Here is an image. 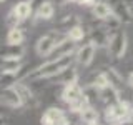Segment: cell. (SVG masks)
Segmentation results:
<instances>
[{"instance_id":"1","label":"cell","mask_w":133,"mask_h":125,"mask_svg":"<svg viewBox=\"0 0 133 125\" xmlns=\"http://www.w3.org/2000/svg\"><path fill=\"white\" fill-rule=\"evenodd\" d=\"M73 55H65L60 58H50L48 62H45L43 65L37 67L33 72L28 73V80H33V78H53L55 75H58L62 70H65L66 67L73 65Z\"/></svg>"},{"instance_id":"2","label":"cell","mask_w":133,"mask_h":125,"mask_svg":"<svg viewBox=\"0 0 133 125\" xmlns=\"http://www.w3.org/2000/svg\"><path fill=\"white\" fill-rule=\"evenodd\" d=\"M131 112L133 105L127 102V100H120L118 103L113 105H107L105 108V118L108 123H116V125H123L131 120Z\"/></svg>"},{"instance_id":"3","label":"cell","mask_w":133,"mask_h":125,"mask_svg":"<svg viewBox=\"0 0 133 125\" xmlns=\"http://www.w3.org/2000/svg\"><path fill=\"white\" fill-rule=\"evenodd\" d=\"M127 47H128V37L125 30H116L113 32V35L110 37V43H108V52L113 58H123L127 53Z\"/></svg>"},{"instance_id":"4","label":"cell","mask_w":133,"mask_h":125,"mask_svg":"<svg viewBox=\"0 0 133 125\" xmlns=\"http://www.w3.org/2000/svg\"><path fill=\"white\" fill-rule=\"evenodd\" d=\"M42 125H72V122L62 108L48 107L42 115Z\"/></svg>"},{"instance_id":"5","label":"cell","mask_w":133,"mask_h":125,"mask_svg":"<svg viewBox=\"0 0 133 125\" xmlns=\"http://www.w3.org/2000/svg\"><path fill=\"white\" fill-rule=\"evenodd\" d=\"M111 7V12L120 17L123 23H133V10L128 3V0H108Z\"/></svg>"},{"instance_id":"6","label":"cell","mask_w":133,"mask_h":125,"mask_svg":"<svg viewBox=\"0 0 133 125\" xmlns=\"http://www.w3.org/2000/svg\"><path fill=\"white\" fill-rule=\"evenodd\" d=\"M2 105H5L8 108H22L25 107V102L22 98V95L18 93V90L14 87H5L2 90Z\"/></svg>"},{"instance_id":"7","label":"cell","mask_w":133,"mask_h":125,"mask_svg":"<svg viewBox=\"0 0 133 125\" xmlns=\"http://www.w3.org/2000/svg\"><path fill=\"white\" fill-rule=\"evenodd\" d=\"M97 45L93 42H88V43H83L80 48H77L75 52V60L77 64H80L82 67H88L95 58V53H97Z\"/></svg>"},{"instance_id":"8","label":"cell","mask_w":133,"mask_h":125,"mask_svg":"<svg viewBox=\"0 0 133 125\" xmlns=\"http://www.w3.org/2000/svg\"><path fill=\"white\" fill-rule=\"evenodd\" d=\"M88 37H90V42H93L98 48H105L108 47L110 43V33H108L107 28H103L102 25L100 27H91L90 32H88Z\"/></svg>"},{"instance_id":"9","label":"cell","mask_w":133,"mask_h":125,"mask_svg":"<svg viewBox=\"0 0 133 125\" xmlns=\"http://www.w3.org/2000/svg\"><path fill=\"white\" fill-rule=\"evenodd\" d=\"M55 45H57L55 37H53L52 33L48 32L47 35L40 37V39L37 40V43H35V50H37V53H38L40 57H50V53L53 52Z\"/></svg>"},{"instance_id":"10","label":"cell","mask_w":133,"mask_h":125,"mask_svg":"<svg viewBox=\"0 0 133 125\" xmlns=\"http://www.w3.org/2000/svg\"><path fill=\"white\" fill-rule=\"evenodd\" d=\"M83 97V89L78 83H70V85H65L63 90H62V100L66 103V105H72L73 102L80 100Z\"/></svg>"},{"instance_id":"11","label":"cell","mask_w":133,"mask_h":125,"mask_svg":"<svg viewBox=\"0 0 133 125\" xmlns=\"http://www.w3.org/2000/svg\"><path fill=\"white\" fill-rule=\"evenodd\" d=\"M75 43H77V42L70 40L68 37H66L65 40L58 42V43L55 45L53 52L50 53V58H60V57H65V55H73V52L77 50Z\"/></svg>"},{"instance_id":"12","label":"cell","mask_w":133,"mask_h":125,"mask_svg":"<svg viewBox=\"0 0 133 125\" xmlns=\"http://www.w3.org/2000/svg\"><path fill=\"white\" fill-rule=\"evenodd\" d=\"M53 80H55L57 85H62V87L70 85V83H77L78 82V72H77V68H75L73 65L66 67L65 70H62L58 75L53 77Z\"/></svg>"},{"instance_id":"13","label":"cell","mask_w":133,"mask_h":125,"mask_svg":"<svg viewBox=\"0 0 133 125\" xmlns=\"http://www.w3.org/2000/svg\"><path fill=\"white\" fill-rule=\"evenodd\" d=\"M100 98H102V102L105 103V107L107 105H113V103H118L120 100H123L122 92L116 90L115 87H111V85H108V87L100 90Z\"/></svg>"},{"instance_id":"14","label":"cell","mask_w":133,"mask_h":125,"mask_svg":"<svg viewBox=\"0 0 133 125\" xmlns=\"http://www.w3.org/2000/svg\"><path fill=\"white\" fill-rule=\"evenodd\" d=\"M53 15H55V5H53L52 0L43 2L42 5H38L35 8V17L38 20H52Z\"/></svg>"},{"instance_id":"15","label":"cell","mask_w":133,"mask_h":125,"mask_svg":"<svg viewBox=\"0 0 133 125\" xmlns=\"http://www.w3.org/2000/svg\"><path fill=\"white\" fill-rule=\"evenodd\" d=\"M105 75L108 77V82H110L111 87H115L116 90H120L123 93V77L120 75V72L115 68V67H107L105 70Z\"/></svg>"},{"instance_id":"16","label":"cell","mask_w":133,"mask_h":125,"mask_svg":"<svg viewBox=\"0 0 133 125\" xmlns=\"http://www.w3.org/2000/svg\"><path fill=\"white\" fill-rule=\"evenodd\" d=\"M91 14H93V17L97 20H103L111 14V7L105 0H97V3L91 7Z\"/></svg>"},{"instance_id":"17","label":"cell","mask_w":133,"mask_h":125,"mask_svg":"<svg viewBox=\"0 0 133 125\" xmlns=\"http://www.w3.org/2000/svg\"><path fill=\"white\" fill-rule=\"evenodd\" d=\"M78 117H80V122H83L85 125H88V123H95V122H98V118H100L97 108H95L93 105L83 108L80 114H78Z\"/></svg>"},{"instance_id":"18","label":"cell","mask_w":133,"mask_h":125,"mask_svg":"<svg viewBox=\"0 0 133 125\" xmlns=\"http://www.w3.org/2000/svg\"><path fill=\"white\" fill-rule=\"evenodd\" d=\"M14 10H15V14L18 15L22 20H27V18H30V15L33 12V5H32L30 0H22V2H18L14 7Z\"/></svg>"},{"instance_id":"19","label":"cell","mask_w":133,"mask_h":125,"mask_svg":"<svg viewBox=\"0 0 133 125\" xmlns=\"http://www.w3.org/2000/svg\"><path fill=\"white\" fill-rule=\"evenodd\" d=\"M23 55H25L23 43H20V45H8L7 43L5 50H2V58H22Z\"/></svg>"},{"instance_id":"20","label":"cell","mask_w":133,"mask_h":125,"mask_svg":"<svg viewBox=\"0 0 133 125\" xmlns=\"http://www.w3.org/2000/svg\"><path fill=\"white\" fill-rule=\"evenodd\" d=\"M23 40H25L23 28L10 27V30H8V33H7V43L8 45H20V43H23Z\"/></svg>"},{"instance_id":"21","label":"cell","mask_w":133,"mask_h":125,"mask_svg":"<svg viewBox=\"0 0 133 125\" xmlns=\"http://www.w3.org/2000/svg\"><path fill=\"white\" fill-rule=\"evenodd\" d=\"M100 22H102V27L107 28L108 32H116V30H120V28H122V25H123V22L120 20V17H116L113 12H111L107 18L100 20Z\"/></svg>"},{"instance_id":"22","label":"cell","mask_w":133,"mask_h":125,"mask_svg":"<svg viewBox=\"0 0 133 125\" xmlns=\"http://www.w3.org/2000/svg\"><path fill=\"white\" fill-rule=\"evenodd\" d=\"M66 35H68V39L70 40H73V42H82L83 39L87 37V30H85V27H83L82 23H78V25H75V27H72L68 32H66Z\"/></svg>"},{"instance_id":"23","label":"cell","mask_w":133,"mask_h":125,"mask_svg":"<svg viewBox=\"0 0 133 125\" xmlns=\"http://www.w3.org/2000/svg\"><path fill=\"white\" fill-rule=\"evenodd\" d=\"M20 68V58H2V72H18Z\"/></svg>"},{"instance_id":"24","label":"cell","mask_w":133,"mask_h":125,"mask_svg":"<svg viewBox=\"0 0 133 125\" xmlns=\"http://www.w3.org/2000/svg\"><path fill=\"white\" fill-rule=\"evenodd\" d=\"M80 23V18H78V15H65L63 18L60 20V23H58V28L60 30H66L68 32L72 27Z\"/></svg>"},{"instance_id":"25","label":"cell","mask_w":133,"mask_h":125,"mask_svg":"<svg viewBox=\"0 0 133 125\" xmlns=\"http://www.w3.org/2000/svg\"><path fill=\"white\" fill-rule=\"evenodd\" d=\"M17 82H20V77L17 72H2V87H14Z\"/></svg>"},{"instance_id":"26","label":"cell","mask_w":133,"mask_h":125,"mask_svg":"<svg viewBox=\"0 0 133 125\" xmlns=\"http://www.w3.org/2000/svg\"><path fill=\"white\" fill-rule=\"evenodd\" d=\"M5 22H7V25H8V27H20V22H22V18H20V17L15 14V10L12 8V12L7 15Z\"/></svg>"},{"instance_id":"27","label":"cell","mask_w":133,"mask_h":125,"mask_svg":"<svg viewBox=\"0 0 133 125\" xmlns=\"http://www.w3.org/2000/svg\"><path fill=\"white\" fill-rule=\"evenodd\" d=\"M95 3H97V0H82L78 5H82V7H93Z\"/></svg>"},{"instance_id":"28","label":"cell","mask_w":133,"mask_h":125,"mask_svg":"<svg viewBox=\"0 0 133 125\" xmlns=\"http://www.w3.org/2000/svg\"><path fill=\"white\" fill-rule=\"evenodd\" d=\"M127 83H128V85H130L131 89H133V70L130 72V75H128V78H127Z\"/></svg>"},{"instance_id":"29","label":"cell","mask_w":133,"mask_h":125,"mask_svg":"<svg viewBox=\"0 0 133 125\" xmlns=\"http://www.w3.org/2000/svg\"><path fill=\"white\" fill-rule=\"evenodd\" d=\"M72 125H85L83 122H78V123H75V122H72Z\"/></svg>"},{"instance_id":"30","label":"cell","mask_w":133,"mask_h":125,"mask_svg":"<svg viewBox=\"0 0 133 125\" xmlns=\"http://www.w3.org/2000/svg\"><path fill=\"white\" fill-rule=\"evenodd\" d=\"M88 125H102L100 122H95V123H88Z\"/></svg>"},{"instance_id":"31","label":"cell","mask_w":133,"mask_h":125,"mask_svg":"<svg viewBox=\"0 0 133 125\" xmlns=\"http://www.w3.org/2000/svg\"><path fill=\"white\" fill-rule=\"evenodd\" d=\"M131 120H133V112H131Z\"/></svg>"},{"instance_id":"32","label":"cell","mask_w":133,"mask_h":125,"mask_svg":"<svg viewBox=\"0 0 133 125\" xmlns=\"http://www.w3.org/2000/svg\"><path fill=\"white\" fill-rule=\"evenodd\" d=\"M110 125H116V123H110Z\"/></svg>"},{"instance_id":"33","label":"cell","mask_w":133,"mask_h":125,"mask_svg":"<svg viewBox=\"0 0 133 125\" xmlns=\"http://www.w3.org/2000/svg\"><path fill=\"white\" fill-rule=\"evenodd\" d=\"M3 2H5V0H2V3H3Z\"/></svg>"}]
</instances>
